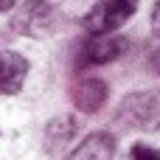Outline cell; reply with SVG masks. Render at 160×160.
Listing matches in <instances>:
<instances>
[{"mask_svg":"<svg viewBox=\"0 0 160 160\" xmlns=\"http://www.w3.org/2000/svg\"><path fill=\"white\" fill-rule=\"evenodd\" d=\"M152 68L160 73V51H155V53H152Z\"/></svg>","mask_w":160,"mask_h":160,"instance_id":"10","label":"cell"},{"mask_svg":"<svg viewBox=\"0 0 160 160\" xmlns=\"http://www.w3.org/2000/svg\"><path fill=\"white\" fill-rule=\"evenodd\" d=\"M28 3H31V0H28Z\"/></svg>","mask_w":160,"mask_h":160,"instance_id":"12","label":"cell"},{"mask_svg":"<svg viewBox=\"0 0 160 160\" xmlns=\"http://www.w3.org/2000/svg\"><path fill=\"white\" fill-rule=\"evenodd\" d=\"M141 0H98L82 20L87 37H101V34H112L115 28H121L138 8Z\"/></svg>","mask_w":160,"mask_h":160,"instance_id":"2","label":"cell"},{"mask_svg":"<svg viewBox=\"0 0 160 160\" xmlns=\"http://www.w3.org/2000/svg\"><path fill=\"white\" fill-rule=\"evenodd\" d=\"M51 22H53V11H51V6H45L42 0H31V3L25 6V11L14 20V28L22 31V34L39 37V34H45V31L51 28Z\"/></svg>","mask_w":160,"mask_h":160,"instance_id":"7","label":"cell"},{"mask_svg":"<svg viewBox=\"0 0 160 160\" xmlns=\"http://www.w3.org/2000/svg\"><path fill=\"white\" fill-rule=\"evenodd\" d=\"M25 76H28V59L14 51H0V96L20 93Z\"/></svg>","mask_w":160,"mask_h":160,"instance_id":"4","label":"cell"},{"mask_svg":"<svg viewBox=\"0 0 160 160\" xmlns=\"http://www.w3.org/2000/svg\"><path fill=\"white\" fill-rule=\"evenodd\" d=\"M107 84L101 79H79L70 90V98L76 104V110L82 112H96L104 101H107Z\"/></svg>","mask_w":160,"mask_h":160,"instance_id":"5","label":"cell"},{"mask_svg":"<svg viewBox=\"0 0 160 160\" xmlns=\"http://www.w3.org/2000/svg\"><path fill=\"white\" fill-rule=\"evenodd\" d=\"M118 121L138 132H160V90L129 93L118 107Z\"/></svg>","mask_w":160,"mask_h":160,"instance_id":"1","label":"cell"},{"mask_svg":"<svg viewBox=\"0 0 160 160\" xmlns=\"http://www.w3.org/2000/svg\"><path fill=\"white\" fill-rule=\"evenodd\" d=\"M112 155H115V138L110 132H93L68 155V160H112Z\"/></svg>","mask_w":160,"mask_h":160,"instance_id":"6","label":"cell"},{"mask_svg":"<svg viewBox=\"0 0 160 160\" xmlns=\"http://www.w3.org/2000/svg\"><path fill=\"white\" fill-rule=\"evenodd\" d=\"M132 160H160V152L152 146H132Z\"/></svg>","mask_w":160,"mask_h":160,"instance_id":"8","label":"cell"},{"mask_svg":"<svg viewBox=\"0 0 160 160\" xmlns=\"http://www.w3.org/2000/svg\"><path fill=\"white\" fill-rule=\"evenodd\" d=\"M124 39L115 34H101V37H87L79 48V68H96V65H107L112 59H118L124 53Z\"/></svg>","mask_w":160,"mask_h":160,"instance_id":"3","label":"cell"},{"mask_svg":"<svg viewBox=\"0 0 160 160\" xmlns=\"http://www.w3.org/2000/svg\"><path fill=\"white\" fill-rule=\"evenodd\" d=\"M14 6V0H0V11H8Z\"/></svg>","mask_w":160,"mask_h":160,"instance_id":"11","label":"cell"},{"mask_svg":"<svg viewBox=\"0 0 160 160\" xmlns=\"http://www.w3.org/2000/svg\"><path fill=\"white\" fill-rule=\"evenodd\" d=\"M152 31L160 37V0L155 3V11H152Z\"/></svg>","mask_w":160,"mask_h":160,"instance_id":"9","label":"cell"}]
</instances>
